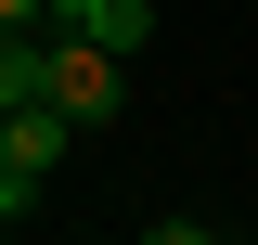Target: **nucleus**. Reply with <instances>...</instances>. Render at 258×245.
Masks as SVG:
<instances>
[{
    "instance_id": "nucleus-8",
    "label": "nucleus",
    "mask_w": 258,
    "mask_h": 245,
    "mask_svg": "<svg viewBox=\"0 0 258 245\" xmlns=\"http://www.w3.org/2000/svg\"><path fill=\"white\" fill-rule=\"evenodd\" d=\"M78 13H91V0H52V26H78Z\"/></svg>"
},
{
    "instance_id": "nucleus-7",
    "label": "nucleus",
    "mask_w": 258,
    "mask_h": 245,
    "mask_svg": "<svg viewBox=\"0 0 258 245\" xmlns=\"http://www.w3.org/2000/svg\"><path fill=\"white\" fill-rule=\"evenodd\" d=\"M142 245H220V232H207V219H155Z\"/></svg>"
},
{
    "instance_id": "nucleus-6",
    "label": "nucleus",
    "mask_w": 258,
    "mask_h": 245,
    "mask_svg": "<svg viewBox=\"0 0 258 245\" xmlns=\"http://www.w3.org/2000/svg\"><path fill=\"white\" fill-rule=\"evenodd\" d=\"M52 26V0H0V39H39Z\"/></svg>"
},
{
    "instance_id": "nucleus-5",
    "label": "nucleus",
    "mask_w": 258,
    "mask_h": 245,
    "mask_svg": "<svg viewBox=\"0 0 258 245\" xmlns=\"http://www.w3.org/2000/svg\"><path fill=\"white\" fill-rule=\"evenodd\" d=\"M13 219H39V168H0V232Z\"/></svg>"
},
{
    "instance_id": "nucleus-2",
    "label": "nucleus",
    "mask_w": 258,
    "mask_h": 245,
    "mask_svg": "<svg viewBox=\"0 0 258 245\" xmlns=\"http://www.w3.org/2000/svg\"><path fill=\"white\" fill-rule=\"evenodd\" d=\"M64 142H78V116H64V103H13V116H0V168H39V181H52Z\"/></svg>"
},
{
    "instance_id": "nucleus-3",
    "label": "nucleus",
    "mask_w": 258,
    "mask_h": 245,
    "mask_svg": "<svg viewBox=\"0 0 258 245\" xmlns=\"http://www.w3.org/2000/svg\"><path fill=\"white\" fill-rule=\"evenodd\" d=\"M52 39H91V52H142V39H155V0H91V13H78V26H52Z\"/></svg>"
},
{
    "instance_id": "nucleus-4",
    "label": "nucleus",
    "mask_w": 258,
    "mask_h": 245,
    "mask_svg": "<svg viewBox=\"0 0 258 245\" xmlns=\"http://www.w3.org/2000/svg\"><path fill=\"white\" fill-rule=\"evenodd\" d=\"M13 103H52V26L39 39H0V116Z\"/></svg>"
},
{
    "instance_id": "nucleus-1",
    "label": "nucleus",
    "mask_w": 258,
    "mask_h": 245,
    "mask_svg": "<svg viewBox=\"0 0 258 245\" xmlns=\"http://www.w3.org/2000/svg\"><path fill=\"white\" fill-rule=\"evenodd\" d=\"M52 103H64L78 129H103V116L129 103V65H116V52H91V39H52Z\"/></svg>"
}]
</instances>
